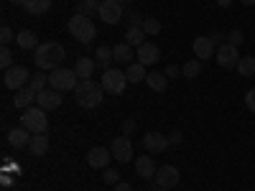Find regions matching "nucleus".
Returning <instances> with one entry per match:
<instances>
[{
  "mask_svg": "<svg viewBox=\"0 0 255 191\" xmlns=\"http://www.w3.org/2000/svg\"><path fill=\"white\" fill-rule=\"evenodd\" d=\"M74 97H77V104L84 110H95L102 104L105 99V90H102V84L92 82V79H82L77 84V90H74Z\"/></svg>",
  "mask_w": 255,
  "mask_h": 191,
  "instance_id": "nucleus-1",
  "label": "nucleus"
},
{
  "mask_svg": "<svg viewBox=\"0 0 255 191\" xmlns=\"http://www.w3.org/2000/svg\"><path fill=\"white\" fill-rule=\"evenodd\" d=\"M64 56H67V51H64L61 44H56V41H46V44H41L36 49V67L38 69H59V64L64 61Z\"/></svg>",
  "mask_w": 255,
  "mask_h": 191,
  "instance_id": "nucleus-2",
  "label": "nucleus"
},
{
  "mask_svg": "<svg viewBox=\"0 0 255 191\" xmlns=\"http://www.w3.org/2000/svg\"><path fill=\"white\" fill-rule=\"evenodd\" d=\"M67 28H69V33L79 41V44H92V38H95V23H92V18H87V15H72L69 18V23H67Z\"/></svg>",
  "mask_w": 255,
  "mask_h": 191,
  "instance_id": "nucleus-3",
  "label": "nucleus"
},
{
  "mask_svg": "<svg viewBox=\"0 0 255 191\" xmlns=\"http://www.w3.org/2000/svg\"><path fill=\"white\" fill-rule=\"evenodd\" d=\"M20 125H23L26 130H31L33 135L46 133V130H49L46 110H41V107H28V110H23V115H20Z\"/></svg>",
  "mask_w": 255,
  "mask_h": 191,
  "instance_id": "nucleus-4",
  "label": "nucleus"
},
{
  "mask_svg": "<svg viewBox=\"0 0 255 191\" xmlns=\"http://www.w3.org/2000/svg\"><path fill=\"white\" fill-rule=\"evenodd\" d=\"M79 77H77V72L74 69H54L51 74H49V87L51 90H56V92H69V90H77V82Z\"/></svg>",
  "mask_w": 255,
  "mask_h": 191,
  "instance_id": "nucleus-5",
  "label": "nucleus"
},
{
  "mask_svg": "<svg viewBox=\"0 0 255 191\" xmlns=\"http://www.w3.org/2000/svg\"><path fill=\"white\" fill-rule=\"evenodd\" d=\"M28 82H31V72L26 67H20V64H13V67L3 74V84L8 90H15V92L28 87Z\"/></svg>",
  "mask_w": 255,
  "mask_h": 191,
  "instance_id": "nucleus-6",
  "label": "nucleus"
},
{
  "mask_svg": "<svg viewBox=\"0 0 255 191\" xmlns=\"http://www.w3.org/2000/svg\"><path fill=\"white\" fill-rule=\"evenodd\" d=\"M100 84H102V90L108 92V95H120L125 90V84H128V77L120 69H105Z\"/></svg>",
  "mask_w": 255,
  "mask_h": 191,
  "instance_id": "nucleus-7",
  "label": "nucleus"
},
{
  "mask_svg": "<svg viewBox=\"0 0 255 191\" xmlns=\"http://www.w3.org/2000/svg\"><path fill=\"white\" fill-rule=\"evenodd\" d=\"M97 15L102 18V23L115 26V23H120V20L125 18V8L118 3V0H102V3H100V10H97Z\"/></svg>",
  "mask_w": 255,
  "mask_h": 191,
  "instance_id": "nucleus-8",
  "label": "nucleus"
},
{
  "mask_svg": "<svg viewBox=\"0 0 255 191\" xmlns=\"http://www.w3.org/2000/svg\"><path fill=\"white\" fill-rule=\"evenodd\" d=\"M179 181H181V174H179V168L176 166H161L158 171H156V184H158V189H174V186H179Z\"/></svg>",
  "mask_w": 255,
  "mask_h": 191,
  "instance_id": "nucleus-9",
  "label": "nucleus"
},
{
  "mask_svg": "<svg viewBox=\"0 0 255 191\" xmlns=\"http://www.w3.org/2000/svg\"><path fill=\"white\" fill-rule=\"evenodd\" d=\"M113 158H118V163H128L133 161V143L128 140V135H120V138H113Z\"/></svg>",
  "mask_w": 255,
  "mask_h": 191,
  "instance_id": "nucleus-10",
  "label": "nucleus"
},
{
  "mask_svg": "<svg viewBox=\"0 0 255 191\" xmlns=\"http://www.w3.org/2000/svg\"><path fill=\"white\" fill-rule=\"evenodd\" d=\"M215 59H217V64L222 69H232V67H238V61H240V56H238V46H232V44H222L217 51H215Z\"/></svg>",
  "mask_w": 255,
  "mask_h": 191,
  "instance_id": "nucleus-11",
  "label": "nucleus"
},
{
  "mask_svg": "<svg viewBox=\"0 0 255 191\" xmlns=\"http://www.w3.org/2000/svg\"><path fill=\"white\" fill-rule=\"evenodd\" d=\"M168 145H171V143H168V138L161 135V133H148V135H143V148H145L148 153H163Z\"/></svg>",
  "mask_w": 255,
  "mask_h": 191,
  "instance_id": "nucleus-12",
  "label": "nucleus"
},
{
  "mask_svg": "<svg viewBox=\"0 0 255 191\" xmlns=\"http://www.w3.org/2000/svg\"><path fill=\"white\" fill-rule=\"evenodd\" d=\"M110 158H113V151H110V148H102V145L92 148V151L87 153V163L92 168H108Z\"/></svg>",
  "mask_w": 255,
  "mask_h": 191,
  "instance_id": "nucleus-13",
  "label": "nucleus"
},
{
  "mask_svg": "<svg viewBox=\"0 0 255 191\" xmlns=\"http://www.w3.org/2000/svg\"><path fill=\"white\" fill-rule=\"evenodd\" d=\"M191 49H194V54H197L199 61H207V59L215 56V44H212L209 36H197L194 44H191Z\"/></svg>",
  "mask_w": 255,
  "mask_h": 191,
  "instance_id": "nucleus-14",
  "label": "nucleus"
},
{
  "mask_svg": "<svg viewBox=\"0 0 255 191\" xmlns=\"http://www.w3.org/2000/svg\"><path fill=\"white\" fill-rule=\"evenodd\" d=\"M36 99H38V92L28 84V87H23V90H18V92H15L13 104H15L18 110H28V107H33V102H36Z\"/></svg>",
  "mask_w": 255,
  "mask_h": 191,
  "instance_id": "nucleus-15",
  "label": "nucleus"
},
{
  "mask_svg": "<svg viewBox=\"0 0 255 191\" xmlns=\"http://www.w3.org/2000/svg\"><path fill=\"white\" fill-rule=\"evenodd\" d=\"M61 99H64L61 92H56V90L49 87V90H41V92H38V99H36V102H38L41 110H56L59 104H61Z\"/></svg>",
  "mask_w": 255,
  "mask_h": 191,
  "instance_id": "nucleus-16",
  "label": "nucleus"
},
{
  "mask_svg": "<svg viewBox=\"0 0 255 191\" xmlns=\"http://www.w3.org/2000/svg\"><path fill=\"white\" fill-rule=\"evenodd\" d=\"M31 138H33V133L26 130L23 125H20V127H13V130H8V143H10L13 148H28Z\"/></svg>",
  "mask_w": 255,
  "mask_h": 191,
  "instance_id": "nucleus-17",
  "label": "nucleus"
},
{
  "mask_svg": "<svg viewBox=\"0 0 255 191\" xmlns=\"http://www.w3.org/2000/svg\"><path fill=\"white\" fill-rule=\"evenodd\" d=\"M156 161L151 158V156H140V158H135V174L140 176V179H156Z\"/></svg>",
  "mask_w": 255,
  "mask_h": 191,
  "instance_id": "nucleus-18",
  "label": "nucleus"
},
{
  "mask_svg": "<svg viewBox=\"0 0 255 191\" xmlns=\"http://www.w3.org/2000/svg\"><path fill=\"white\" fill-rule=\"evenodd\" d=\"M158 59H161V49L156 44H148V41H145L143 46H138V61L140 64L148 67V64H156Z\"/></svg>",
  "mask_w": 255,
  "mask_h": 191,
  "instance_id": "nucleus-19",
  "label": "nucleus"
},
{
  "mask_svg": "<svg viewBox=\"0 0 255 191\" xmlns=\"http://www.w3.org/2000/svg\"><path fill=\"white\" fill-rule=\"evenodd\" d=\"M28 151H31V156H33V158L46 156V153H49V135H46V133L33 135V138H31V143H28Z\"/></svg>",
  "mask_w": 255,
  "mask_h": 191,
  "instance_id": "nucleus-20",
  "label": "nucleus"
},
{
  "mask_svg": "<svg viewBox=\"0 0 255 191\" xmlns=\"http://www.w3.org/2000/svg\"><path fill=\"white\" fill-rule=\"evenodd\" d=\"M95 67H97V61H95V59H90V56H82V59H77V67H74V72H77L79 82H82V79H92Z\"/></svg>",
  "mask_w": 255,
  "mask_h": 191,
  "instance_id": "nucleus-21",
  "label": "nucleus"
},
{
  "mask_svg": "<svg viewBox=\"0 0 255 191\" xmlns=\"http://www.w3.org/2000/svg\"><path fill=\"white\" fill-rule=\"evenodd\" d=\"M15 44L20 46V49H26V51H31V49H38L41 44H38V36L33 33V31H20L18 36H15Z\"/></svg>",
  "mask_w": 255,
  "mask_h": 191,
  "instance_id": "nucleus-22",
  "label": "nucleus"
},
{
  "mask_svg": "<svg viewBox=\"0 0 255 191\" xmlns=\"http://www.w3.org/2000/svg\"><path fill=\"white\" fill-rule=\"evenodd\" d=\"M113 59L118 61V64H130V59H133V46L130 44H118V46H113Z\"/></svg>",
  "mask_w": 255,
  "mask_h": 191,
  "instance_id": "nucleus-23",
  "label": "nucleus"
},
{
  "mask_svg": "<svg viewBox=\"0 0 255 191\" xmlns=\"http://www.w3.org/2000/svg\"><path fill=\"white\" fill-rule=\"evenodd\" d=\"M145 82H148V87H151L153 92H163L168 87V77L163 72H151V74L145 77Z\"/></svg>",
  "mask_w": 255,
  "mask_h": 191,
  "instance_id": "nucleus-24",
  "label": "nucleus"
},
{
  "mask_svg": "<svg viewBox=\"0 0 255 191\" xmlns=\"http://www.w3.org/2000/svg\"><path fill=\"white\" fill-rule=\"evenodd\" d=\"M23 8L31 15H41V13H46L51 8V0H23Z\"/></svg>",
  "mask_w": 255,
  "mask_h": 191,
  "instance_id": "nucleus-25",
  "label": "nucleus"
},
{
  "mask_svg": "<svg viewBox=\"0 0 255 191\" xmlns=\"http://www.w3.org/2000/svg\"><path fill=\"white\" fill-rule=\"evenodd\" d=\"M125 44H130V46H143V44H145V31H143V26L128 28V31H125Z\"/></svg>",
  "mask_w": 255,
  "mask_h": 191,
  "instance_id": "nucleus-26",
  "label": "nucleus"
},
{
  "mask_svg": "<svg viewBox=\"0 0 255 191\" xmlns=\"http://www.w3.org/2000/svg\"><path fill=\"white\" fill-rule=\"evenodd\" d=\"M125 77H128V82H140V79H145L148 74H145V64H128V69H125Z\"/></svg>",
  "mask_w": 255,
  "mask_h": 191,
  "instance_id": "nucleus-27",
  "label": "nucleus"
},
{
  "mask_svg": "<svg viewBox=\"0 0 255 191\" xmlns=\"http://www.w3.org/2000/svg\"><path fill=\"white\" fill-rule=\"evenodd\" d=\"M199 72H202V61L199 59H191V61H186L184 67H181V77L184 79H197Z\"/></svg>",
  "mask_w": 255,
  "mask_h": 191,
  "instance_id": "nucleus-28",
  "label": "nucleus"
},
{
  "mask_svg": "<svg viewBox=\"0 0 255 191\" xmlns=\"http://www.w3.org/2000/svg\"><path fill=\"white\" fill-rule=\"evenodd\" d=\"M235 69L240 72V77H253L255 74V56H243Z\"/></svg>",
  "mask_w": 255,
  "mask_h": 191,
  "instance_id": "nucleus-29",
  "label": "nucleus"
},
{
  "mask_svg": "<svg viewBox=\"0 0 255 191\" xmlns=\"http://www.w3.org/2000/svg\"><path fill=\"white\" fill-rule=\"evenodd\" d=\"M100 3H102V0H82V3L77 5V13L90 18L92 13H97V10H100Z\"/></svg>",
  "mask_w": 255,
  "mask_h": 191,
  "instance_id": "nucleus-30",
  "label": "nucleus"
},
{
  "mask_svg": "<svg viewBox=\"0 0 255 191\" xmlns=\"http://www.w3.org/2000/svg\"><path fill=\"white\" fill-rule=\"evenodd\" d=\"M95 56H97V64L102 69H110V61H113V49L110 46H100Z\"/></svg>",
  "mask_w": 255,
  "mask_h": 191,
  "instance_id": "nucleus-31",
  "label": "nucleus"
},
{
  "mask_svg": "<svg viewBox=\"0 0 255 191\" xmlns=\"http://www.w3.org/2000/svg\"><path fill=\"white\" fill-rule=\"evenodd\" d=\"M143 31H145V36H158L161 33V20L158 18H145L143 20Z\"/></svg>",
  "mask_w": 255,
  "mask_h": 191,
  "instance_id": "nucleus-32",
  "label": "nucleus"
},
{
  "mask_svg": "<svg viewBox=\"0 0 255 191\" xmlns=\"http://www.w3.org/2000/svg\"><path fill=\"white\" fill-rule=\"evenodd\" d=\"M0 67H3V72H8L13 67V51L8 46H3V51H0Z\"/></svg>",
  "mask_w": 255,
  "mask_h": 191,
  "instance_id": "nucleus-33",
  "label": "nucleus"
},
{
  "mask_svg": "<svg viewBox=\"0 0 255 191\" xmlns=\"http://www.w3.org/2000/svg\"><path fill=\"white\" fill-rule=\"evenodd\" d=\"M31 87L36 90V92H41V90H46V84H49V77L46 74H36V77H31Z\"/></svg>",
  "mask_w": 255,
  "mask_h": 191,
  "instance_id": "nucleus-34",
  "label": "nucleus"
},
{
  "mask_svg": "<svg viewBox=\"0 0 255 191\" xmlns=\"http://www.w3.org/2000/svg\"><path fill=\"white\" fill-rule=\"evenodd\" d=\"M125 20H128V28H138V26H143V18H140L135 10H128V13H125Z\"/></svg>",
  "mask_w": 255,
  "mask_h": 191,
  "instance_id": "nucleus-35",
  "label": "nucleus"
},
{
  "mask_svg": "<svg viewBox=\"0 0 255 191\" xmlns=\"http://www.w3.org/2000/svg\"><path fill=\"white\" fill-rule=\"evenodd\" d=\"M118 179H120V176H118V171H113V168H105V176H102V181H105V184H113V186H115V184H120Z\"/></svg>",
  "mask_w": 255,
  "mask_h": 191,
  "instance_id": "nucleus-36",
  "label": "nucleus"
},
{
  "mask_svg": "<svg viewBox=\"0 0 255 191\" xmlns=\"http://www.w3.org/2000/svg\"><path fill=\"white\" fill-rule=\"evenodd\" d=\"M13 38H15V33H13L8 26H3V28H0V41H3V46H8Z\"/></svg>",
  "mask_w": 255,
  "mask_h": 191,
  "instance_id": "nucleus-37",
  "label": "nucleus"
},
{
  "mask_svg": "<svg viewBox=\"0 0 255 191\" xmlns=\"http://www.w3.org/2000/svg\"><path fill=\"white\" fill-rule=\"evenodd\" d=\"M227 44L240 46V44H243V31H232V33H227Z\"/></svg>",
  "mask_w": 255,
  "mask_h": 191,
  "instance_id": "nucleus-38",
  "label": "nucleus"
},
{
  "mask_svg": "<svg viewBox=\"0 0 255 191\" xmlns=\"http://www.w3.org/2000/svg\"><path fill=\"white\" fill-rule=\"evenodd\" d=\"M245 104H248L250 112H255V90H250V92L245 95Z\"/></svg>",
  "mask_w": 255,
  "mask_h": 191,
  "instance_id": "nucleus-39",
  "label": "nucleus"
},
{
  "mask_svg": "<svg viewBox=\"0 0 255 191\" xmlns=\"http://www.w3.org/2000/svg\"><path fill=\"white\" fill-rule=\"evenodd\" d=\"M133 130H135V120H125V122H123V133L130 135Z\"/></svg>",
  "mask_w": 255,
  "mask_h": 191,
  "instance_id": "nucleus-40",
  "label": "nucleus"
},
{
  "mask_svg": "<svg viewBox=\"0 0 255 191\" xmlns=\"http://www.w3.org/2000/svg\"><path fill=\"white\" fill-rule=\"evenodd\" d=\"M163 74H166V77H176V74H179V67H176V64H168Z\"/></svg>",
  "mask_w": 255,
  "mask_h": 191,
  "instance_id": "nucleus-41",
  "label": "nucleus"
},
{
  "mask_svg": "<svg viewBox=\"0 0 255 191\" xmlns=\"http://www.w3.org/2000/svg\"><path fill=\"white\" fill-rule=\"evenodd\" d=\"M168 143H171V145H179V143H181V133H171V135H168Z\"/></svg>",
  "mask_w": 255,
  "mask_h": 191,
  "instance_id": "nucleus-42",
  "label": "nucleus"
},
{
  "mask_svg": "<svg viewBox=\"0 0 255 191\" xmlns=\"http://www.w3.org/2000/svg\"><path fill=\"white\" fill-rule=\"evenodd\" d=\"M115 191H133V186L125 184V181H120V184H115Z\"/></svg>",
  "mask_w": 255,
  "mask_h": 191,
  "instance_id": "nucleus-43",
  "label": "nucleus"
},
{
  "mask_svg": "<svg viewBox=\"0 0 255 191\" xmlns=\"http://www.w3.org/2000/svg\"><path fill=\"white\" fill-rule=\"evenodd\" d=\"M209 38H212V44H215V46L217 44L222 46V33H209Z\"/></svg>",
  "mask_w": 255,
  "mask_h": 191,
  "instance_id": "nucleus-44",
  "label": "nucleus"
},
{
  "mask_svg": "<svg viewBox=\"0 0 255 191\" xmlns=\"http://www.w3.org/2000/svg\"><path fill=\"white\" fill-rule=\"evenodd\" d=\"M232 3H235V0H217V5H220V8H230Z\"/></svg>",
  "mask_w": 255,
  "mask_h": 191,
  "instance_id": "nucleus-45",
  "label": "nucleus"
},
{
  "mask_svg": "<svg viewBox=\"0 0 255 191\" xmlns=\"http://www.w3.org/2000/svg\"><path fill=\"white\" fill-rule=\"evenodd\" d=\"M118 3H120L123 8H128V5H130V3H133V0H118Z\"/></svg>",
  "mask_w": 255,
  "mask_h": 191,
  "instance_id": "nucleus-46",
  "label": "nucleus"
},
{
  "mask_svg": "<svg viewBox=\"0 0 255 191\" xmlns=\"http://www.w3.org/2000/svg\"><path fill=\"white\" fill-rule=\"evenodd\" d=\"M243 5H255V0H240Z\"/></svg>",
  "mask_w": 255,
  "mask_h": 191,
  "instance_id": "nucleus-47",
  "label": "nucleus"
},
{
  "mask_svg": "<svg viewBox=\"0 0 255 191\" xmlns=\"http://www.w3.org/2000/svg\"><path fill=\"white\" fill-rule=\"evenodd\" d=\"M10 3H13V5H23V0H10Z\"/></svg>",
  "mask_w": 255,
  "mask_h": 191,
  "instance_id": "nucleus-48",
  "label": "nucleus"
},
{
  "mask_svg": "<svg viewBox=\"0 0 255 191\" xmlns=\"http://www.w3.org/2000/svg\"><path fill=\"white\" fill-rule=\"evenodd\" d=\"M161 191H171V189H161Z\"/></svg>",
  "mask_w": 255,
  "mask_h": 191,
  "instance_id": "nucleus-49",
  "label": "nucleus"
}]
</instances>
